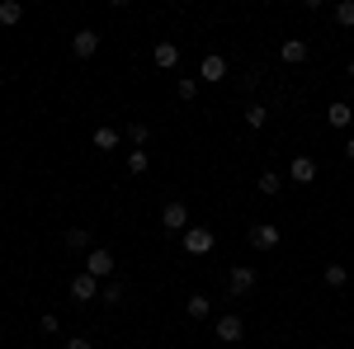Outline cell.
<instances>
[{
	"instance_id": "cell-21",
	"label": "cell",
	"mask_w": 354,
	"mask_h": 349,
	"mask_svg": "<svg viewBox=\"0 0 354 349\" xmlns=\"http://www.w3.org/2000/svg\"><path fill=\"white\" fill-rule=\"evenodd\" d=\"M128 170H133V175H147V170H151L147 151H128Z\"/></svg>"
},
{
	"instance_id": "cell-1",
	"label": "cell",
	"mask_w": 354,
	"mask_h": 349,
	"mask_svg": "<svg viewBox=\"0 0 354 349\" xmlns=\"http://www.w3.org/2000/svg\"><path fill=\"white\" fill-rule=\"evenodd\" d=\"M213 245H218L213 227H189V232H185V255H194V260L213 255Z\"/></svg>"
},
{
	"instance_id": "cell-4",
	"label": "cell",
	"mask_w": 354,
	"mask_h": 349,
	"mask_svg": "<svg viewBox=\"0 0 354 349\" xmlns=\"http://www.w3.org/2000/svg\"><path fill=\"white\" fill-rule=\"evenodd\" d=\"M250 245L255 250H279V227L274 222H255L250 227Z\"/></svg>"
},
{
	"instance_id": "cell-5",
	"label": "cell",
	"mask_w": 354,
	"mask_h": 349,
	"mask_svg": "<svg viewBox=\"0 0 354 349\" xmlns=\"http://www.w3.org/2000/svg\"><path fill=\"white\" fill-rule=\"evenodd\" d=\"M71 297H76V302H95V297H100V279L81 269V274L71 279Z\"/></svg>"
},
{
	"instance_id": "cell-14",
	"label": "cell",
	"mask_w": 354,
	"mask_h": 349,
	"mask_svg": "<svg viewBox=\"0 0 354 349\" xmlns=\"http://www.w3.org/2000/svg\"><path fill=\"white\" fill-rule=\"evenodd\" d=\"M185 312H189V321H208V317H213V302L203 293H194L189 302H185Z\"/></svg>"
},
{
	"instance_id": "cell-17",
	"label": "cell",
	"mask_w": 354,
	"mask_h": 349,
	"mask_svg": "<svg viewBox=\"0 0 354 349\" xmlns=\"http://www.w3.org/2000/svg\"><path fill=\"white\" fill-rule=\"evenodd\" d=\"M270 123V109L265 104H245V128H265Z\"/></svg>"
},
{
	"instance_id": "cell-6",
	"label": "cell",
	"mask_w": 354,
	"mask_h": 349,
	"mask_svg": "<svg viewBox=\"0 0 354 349\" xmlns=\"http://www.w3.org/2000/svg\"><path fill=\"white\" fill-rule=\"evenodd\" d=\"M241 335H245V321L236 317V312H227V317H218V340H222V345H236Z\"/></svg>"
},
{
	"instance_id": "cell-16",
	"label": "cell",
	"mask_w": 354,
	"mask_h": 349,
	"mask_svg": "<svg viewBox=\"0 0 354 349\" xmlns=\"http://www.w3.org/2000/svg\"><path fill=\"white\" fill-rule=\"evenodd\" d=\"M118 147V128H95V151H113Z\"/></svg>"
},
{
	"instance_id": "cell-18",
	"label": "cell",
	"mask_w": 354,
	"mask_h": 349,
	"mask_svg": "<svg viewBox=\"0 0 354 349\" xmlns=\"http://www.w3.org/2000/svg\"><path fill=\"white\" fill-rule=\"evenodd\" d=\"M326 283L330 288H345V283H350V269L345 265H326Z\"/></svg>"
},
{
	"instance_id": "cell-19",
	"label": "cell",
	"mask_w": 354,
	"mask_h": 349,
	"mask_svg": "<svg viewBox=\"0 0 354 349\" xmlns=\"http://www.w3.org/2000/svg\"><path fill=\"white\" fill-rule=\"evenodd\" d=\"M335 24L354 28V0H340V5H335Z\"/></svg>"
},
{
	"instance_id": "cell-24",
	"label": "cell",
	"mask_w": 354,
	"mask_h": 349,
	"mask_svg": "<svg viewBox=\"0 0 354 349\" xmlns=\"http://www.w3.org/2000/svg\"><path fill=\"white\" fill-rule=\"evenodd\" d=\"M147 137H151V128H147V123H128V142H133V147H142Z\"/></svg>"
},
{
	"instance_id": "cell-9",
	"label": "cell",
	"mask_w": 354,
	"mask_h": 349,
	"mask_svg": "<svg viewBox=\"0 0 354 349\" xmlns=\"http://www.w3.org/2000/svg\"><path fill=\"white\" fill-rule=\"evenodd\" d=\"M85 274L109 279V274H113V255H109V250H90V255H85Z\"/></svg>"
},
{
	"instance_id": "cell-10",
	"label": "cell",
	"mask_w": 354,
	"mask_h": 349,
	"mask_svg": "<svg viewBox=\"0 0 354 349\" xmlns=\"http://www.w3.org/2000/svg\"><path fill=\"white\" fill-rule=\"evenodd\" d=\"M71 53L76 57H95L100 53V33H95V28H81V33L71 38Z\"/></svg>"
},
{
	"instance_id": "cell-29",
	"label": "cell",
	"mask_w": 354,
	"mask_h": 349,
	"mask_svg": "<svg viewBox=\"0 0 354 349\" xmlns=\"http://www.w3.org/2000/svg\"><path fill=\"white\" fill-rule=\"evenodd\" d=\"M350 81H354V62H350Z\"/></svg>"
},
{
	"instance_id": "cell-28",
	"label": "cell",
	"mask_w": 354,
	"mask_h": 349,
	"mask_svg": "<svg viewBox=\"0 0 354 349\" xmlns=\"http://www.w3.org/2000/svg\"><path fill=\"white\" fill-rule=\"evenodd\" d=\"M345 156H350V161H354V137H350V142H345Z\"/></svg>"
},
{
	"instance_id": "cell-27",
	"label": "cell",
	"mask_w": 354,
	"mask_h": 349,
	"mask_svg": "<svg viewBox=\"0 0 354 349\" xmlns=\"http://www.w3.org/2000/svg\"><path fill=\"white\" fill-rule=\"evenodd\" d=\"M66 349H90V335H76V340H66Z\"/></svg>"
},
{
	"instance_id": "cell-26",
	"label": "cell",
	"mask_w": 354,
	"mask_h": 349,
	"mask_svg": "<svg viewBox=\"0 0 354 349\" xmlns=\"http://www.w3.org/2000/svg\"><path fill=\"white\" fill-rule=\"evenodd\" d=\"M43 330H48V335H57V330H62V321H57V312H48V317H43Z\"/></svg>"
},
{
	"instance_id": "cell-22",
	"label": "cell",
	"mask_w": 354,
	"mask_h": 349,
	"mask_svg": "<svg viewBox=\"0 0 354 349\" xmlns=\"http://www.w3.org/2000/svg\"><path fill=\"white\" fill-rule=\"evenodd\" d=\"M66 245H71V250H85V245H90V232H85V227H71V232H66Z\"/></svg>"
},
{
	"instance_id": "cell-11",
	"label": "cell",
	"mask_w": 354,
	"mask_h": 349,
	"mask_svg": "<svg viewBox=\"0 0 354 349\" xmlns=\"http://www.w3.org/2000/svg\"><path fill=\"white\" fill-rule=\"evenodd\" d=\"M151 62H156L161 71H175V66H180V48H175V43H156V53H151Z\"/></svg>"
},
{
	"instance_id": "cell-15",
	"label": "cell",
	"mask_w": 354,
	"mask_h": 349,
	"mask_svg": "<svg viewBox=\"0 0 354 349\" xmlns=\"http://www.w3.org/2000/svg\"><path fill=\"white\" fill-rule=\"evenodd\" d=\"M24 19V5L19 0H0V24H19Z\"/></svg>"
},
{
	"instance_id": "cell-20",
	"label": "cell",
	"mask_w": 354,
	"mask_h": 349,
	"mask_svg": "<svg viewBox=\"0 0 354 349\" xmlns=\"http://www.w3.org/2000/svg\"><path fill=\"white\" fill-rule=\"evenodd\" d=\"M255 189H260L265 198H274V194H279L283 185H279V175H274V170H265V175H260V185H255Z\"/></svg>"
},
{
	"instance_id": "cell-7",
	"label": "cell",
	"mask_w": 354,
	"mask_h": 349,
	"mask_svg": "<svg viewBox=\"0 0 354 349\" xmlns=\"http://www.w3.org/2000/svg\"><path fill=\"white\" fill-rule=\"evenodd\" d=\"M198 76H203L208 85L227 81V57H222V53H208V57H203V66H198Z\"/></svg>"
},
{
	"instance_id": "cell-3",
	"label": "cell",
	"mask_w": 354,
	"mask_h": 349,
	"mask_svg": "<svg viewBox=\"0 0 354 349\" xmlns=\"http://www.w3.org/2000/svg\"><path fill=\"white\" fill-rule=\"evenodd\" d=\"M255 283H260V274H255L250 265H236V269H232V279H227V288H232V297H245L250 288H255Z\"/></svg>"
},
{
	"instance_id": "cell-13",
	"label": "cell",
	"mask_w": 354,
	"mask_h": 349,
	"mask_svg": "<svg viewBox=\"0 0 354 349\" xmlns=\"http://www.w3.org/2000/svg\"><path fill=\"white\" fill-rule=\"evenodd\" d=\"M288 175H293L298 185H312V180H317V161H312V156H298V161L288 165Z\"/></svg>"
},
{
	"instance_id": "cell-25",
	"label": "cell",
	"mask_w": 354,
	"mask_h": 349,
	"mask_svg": "<svg viewBox=\"0 0 354 349\" xmlns=\"http://www.w3.org/2000/svg\"><path fill=\"white\" fill-rule=\"evenodd\" d=\"M175 95H180V100H194V95H198V81H194V76H185V81L175 85Z\"/></svg>"
},
{
	"instance_id": "cell-8",
	"label": "cell",
	"mask_w": 354,
	"mask_h": 349,
	"mask_svg": "<svg viewBox=\"0 0 354 349\" xmlns=\"http://www.w3.org/2000/svg\"><path fill=\"white\" fill-rule=\"evenodd\" d=\"M307 53H312V48H307L302 38H283V43H279V62H288V66H302Z\"/></svg>"
},
{
	"instance_id": "cell-2",
	"label": "cell",
	"mask_w": 354,
	"mask_h": 349,
	"mask_svg": "<svg viewBox=\"0 0 354 349\" xmlns=\"http://www.w3.org/2000/svg\"><path fill=\"white\" fill-rule=\"evenodd\" d=\"M161 227L185 236V232H189V208H185V203H165V208H161Z\"/></svg>"
},
{
	"instance_id": "cell-12",
	"label": "cell",
	"mask_w": 354,
	"mask_h": 349,
	"mask_svg": "<svg viewBox=\"0 0 354 349\" xmlns=\"http://www.w3.org/2000/svg\"><path fill=\"white\" fill-rule=\"evenodd\" d=\"M326 123H330V128H350V123H354V109L345 104V100H335V104L326 109Z\"/></svg>"
},
{
	"instance_id": "cell-23",
	"label": "cell",
	"mask_w": 354,
	"mask_h": 349,
	"mask_svg": "<svg viewBox=\"0 0 354 349\" xmlns=\"http://www.w3.org/2000/svg\"><path fill=\"white\" fill-rule=\"evenodd\" d=\"M100 297H104V302H123V283H118V279H109V283H104V288H100Z\"/></svg>"
}]
</instances>
